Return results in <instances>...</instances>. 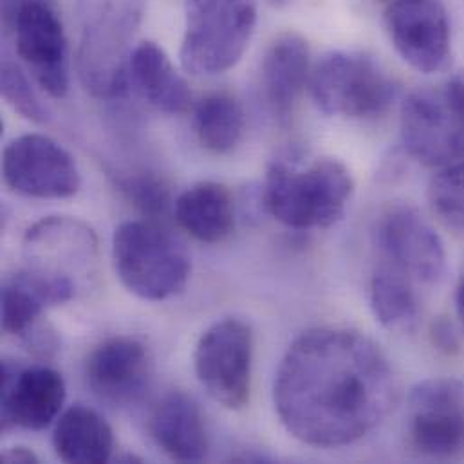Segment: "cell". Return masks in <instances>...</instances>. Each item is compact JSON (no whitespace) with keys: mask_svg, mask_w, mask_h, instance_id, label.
I'll return each instance as SVG.
<instances>
[{"mask_svg":"<svg viewBox=\"0 0 464 464\" xmlns=\"http://www.w3.org/2000/svg\"><path fill=\"white\" fill-rule=\"evenodd\" d=\"M98 255V240L85 223L53 216L34 223L24 237L25 267L72 280L91 271Z\"/></svg>","mask_w":464,"mask_h":464,"instance_id":"obj_16","label":"cell"},{"mask_svg":"<svg viewBox=\"0 0 464 464\" xmlns=\"http://www.w3.org/2000/svg\"><path fill=\"white\" fill-rule=\"evenodd\" d=\"M150 434L174 461L199 463L208 454V436L198 403L183 394H167L150 416Z\"/></svg>","mask_w":464,"mask_h":464,"instance_id":"obj_18","label":"cell"},{"mask_svg":"<svg viewBox=\"0 0 464 464\" xmlns=\"http://www.w3.org/2000/svg\"><path fill=\"white\" fill-rule=\"evenodd\" d=\"M2 430H44L60 414L65 401L62 374L47 365L24 367L2 363Z\"/></svg>","mask_w":464,"mask_h":464,"instance_id":"obj_15","label":"cell"},{"mask_svg":"<svg viewBox=\"0 0 464 464\" xmlns=\"http://www.w3.org/2000/svg\"><path fill=\"white\" fill-rule=\"evenodd\" d=\"M311 78V53L296 33L276 36L262 60V91L271 114L285 123Z\"/></svg>","mask_w":464,"mask_h":464,"instance_id":"obj_17","label":"cell"},{"mask_svg":"<svg viewBox=\"0 0 464 464\" xmlns=\"http://www.w3.org/2000/svg\"><path fill=\"white\" fill-rule=\"evenodd\" d=\"M2 25L38 87L63 98L71 85L69 42L54 0H2Z\"/></svg>","mask_w":464,"mask_h":464,"instance_id":"obj_8","label":"cell"},{"mask_svg":"<svg viewBox=\"0 0 464 464\" xmlns=\"http://www.w3.org/2000/svg\"><path fill=\"white\" fill-rule=\"evenodd\" d=\"M4 463H38V458L25 447H14L2 456Z\"/></svg>","mask_w":464,"mask_h":464,"instance_id":"obj_29","label":"cell"},{"mask_svg":"<svg viewBox=\"0 0 464 464\" xmlns=\"http://www.w3.org/2000/svg\"><path fill=\"white\" fill-rule=\"evenodd\" d=\"M429 201L438 219L464 237V158L441 167L432 178Z\"/></svg>","mask_w":464,"mask_h":464,"instance_id":"obj_24","label":"cell"},{"mask_svg":"<svg viewBox=\"0 0 464 464\" xmlns=\"http://www.w3.org/2000/svg\"><path fill=\"white\" fill-rule=\"evenodd\" d=\"M354 181L333 158L302 161L280 156L271 161L262 187L266 210L293 230H322L338 223L353 198Z\"/></svg>","mask_w":464,"mask_h":464,"instance_id":"obj_2","label":"cell"},{"mask_svg":"<svg viewBox=\"0 0 464 464\" xmlns=\"http://www.w3.org/2000/svg\"><path fill=\"white\" fill-rule=\"evenodd\" d=\"M147 0H83L78 76L96 98L114 100L127 92L134 33Z\"/></svg>","mask_w":464,"mask_h":464,"instance_id":"obj_3","label":"cell"},{"mask_svg":"<svg viewBox=\"0 0 464 464\" xmlns=\"http://www.w3.org/2000/svg\"><path fill=\"white\" fill-rule=\"evenodd\" d=\"M130 83L158 111L183 114L190 109L192 92L170 56L156 42H141L132 49Z\"/></svg>","mask_w":464,"mask_h":464,"instance_id":"obj_19","label":"cell"},{"mask_svg":"<svg viewBox=\"0 0 464 464\" xmlns=\"http://www.w3.org/2000/svg\"><path fill=\"white\" fill-rule=\"evenodd\" d=\"M255 0H187L179 60L196 76L223 74L244 56L255 27Z\"/></svg>","mask_w":464,"mask_h":464,"instance_id":"obj_6","label":"cell"},{"mask_svg":"<svg viewBox=\"0 0 464 464\" xmlns=\"http://www.w3.org/2000/svg\"><path fill=\"white\" fill-rule=\"evenodd\" d=\"M47 305L14 275L2 285V329L24 338L38 322Z\"/></svg>","mask_w":464,"mask_h":464,"instance_id":"obj_25","label":"cell"},{"mask_svg":"<svg viewBox=\"0 0 464 464\" xmlns=\"http://www.w3.org/2000/svg\"><path fill=\"white\" fill-rule=\"evenodd\" d=\"M174 216L194 238L208 244L221 242L235 227L232 194L221 183H198L174 201Z\"/></svg>","mask_w":464,"mask_h":464,"instance_id":"obj_20","label":"cell"},{"mask_svg":"<svg viewBox=\"0 0 464 464\" xmlns=\"http://www.w3.org/2000/svg\"><path fill=\"white\" fill-rule=\"evenodd\" d=\"M196 374L208 396L238 411L249 400L253 333L238 318H225L205 331L194 353Z\"/></svg>","mask_w":464,"mask_h":464,"instance_id":"obj_10","label":"cell"},{"mask_svg":"<svg viewBox=\"0 0 464 464\" xmlns=\"http://www.w3.org/2000/svg\"><path fill=\"white\" fill-rule=\"evenodd\" d=\"M53 447L65 463H107L114 449L111 425L92 409L74 405L54 425Z\"/></svg>","mask_w":464,"mask_h":464,"instance_id":"obj_21","label":"cell"},{"mask_svg":"<svg viewBox=\"0 0 464 464\" xmlns=\"http://www.w3.org/2000/svg\"><path fill=\"white\" fill-rule=\"evenodd\" d=\"M309 87L324 114L345 120H376L400 96L396 80L362 51L325 53L311 71Z\"/></svg>","mask_w":464,"mask_h":464,"instance_id":"obj_5","label":"cell"},{"mask_svg":"<svg viewBox=\"0 0 464 464\" xmlns=\"http://www.w3.org/2000/svg\"><path fill=\"white\" fill-rule=\"evenodd\" d=\"M432 340L434 343L441 349V351H456L459 342H458V336L454 333V327L447 322V320H440L434 324L432 327Z\"/></svg>","mask_w":464,"mask_h":464,"instance_id":"obj_28","label":"cell"},{"mask_svg":"<svg viewBox=\"0 0 464 464\" xmlns=\"http://www.w3.org/2000/svg\"><path fill=\"white\" fill-rule=\"evenodd\" d=\"M2 176L7 188L33 199H67L82 185L74 158L44 134H24L7 145Z\"/></svg>","mask_w":464,"mask_h":464,"instance_id":"obj_12","label":"cell"},{"mask_svg":"<svg viewBox=\"0 0 464 464\" xmlns=\"http://www.w3.org/2000/svg\"><path fill=\"white\" fill-rule=\"evenodd\" d=\"M194 129L208 152L230 154L244 136V109L227 92L208 94L194 109Z\"/></svg>","mask_w":464,"mask_h":464,"instance_id":"obj_23","label":"cell"},{"mask_svg":"<svg viewBox=\"0 0 464 464\" xmlns=\"http://www.w3.org/2000/svg\"><path fill=\"white\" fill-rule=\"evenodd\" d=\"M378 260L409 276L420 289L438 287L449 273L445 242L412 207H392L374 228Z\"/></svg>","mask_w":464,"mask_h":464,"instance_id":"obj_9","label":"cell"},{"mask_svg":"<svg viewBox=\"0 0 464 464\" xmlns=\"http://www.w3.org/2000/svg\"><path fill=\"white\" fill-rule=\"evenodd\" d=\"M91 392L114 409L141 401L152 380V358L136 338L114 336L92 349L85 363Z\"/></svg>","mask_w":464,"mask_h":464,"instance_id":"obj_14","label":"cell"},{"mask_svg":"<svg viewBox=\"0 0 464 464\" xmlns=\"http://www.w3.org/2000/svg\"><path fill=\"white\" fill-rule=\"evenodd\" d=\"M112 260L121 284L138 298L167 300L185 289L190 255L156 221H127L112 237Z\"/></svg>","mask_w":464,"mask_h":464,"instance_id":"obj_4","label":"cell"},{"mask_svg":"<svg viewBox=\"0 0 464 464\" xmlns=\"http://www.w3.org/2000/svg\"><path fill=\"white\" fill-rule=\"evenodd\" d=\"M409 440L418 454L452 459L464 452V382L430 378L409 396Z\"/></svg>","mask_w":464,"mask_h":464,"instance_id":"obj_11","label":"cell"},{"mask_svg":"<svg viewBox=\"0 0 464 464\" xmlns=\"http://www.w3.org/2000/svg\"><path fill=\"white\" fill-rule=\"evenodd\" d=\"M284 429L316 449H340L371 434L394 409L398 382L383 351L345 327H318L285 351L273 387Z\"/></svg>","mask_w":464,"mask_h":464,"instance_id":"obj_1","label":"cell"},{"mask_svg":"<svg viewBox=\"0 0 464 464\" xmlns=\"http://www.w3.org/2000/svg\"><path fill=\"white\" fill-rule=\"evenodd\" d=\"M20 63L4 56L2 60V96L7 105L18 112L22 118L33 123H45L49 120V112L45 105L40 102L29 76Z\"/></svg>","mask_w":464,"mask_h":464,"instance_id":"obj_26","label":"cell"},{"mask_svg":"<svg viewBox=\"0 0 464 464\" xmlns=\"http://www.w3.org/2000/svg\"><path fill=\"white\" fill-rule=\"evenodd\" d=\"M456 311H458V318H459L464 331V273L463 276L459 278V284L456 289Z\"/></svg>","mask_w":464,"mask_h":464,"instance_id":"obj_30","label":"cell"},{"mask_svg":"<svg viewBox=\"0 0 464 464\" xmlns=\"http://www.w3.org/2000/svg\"><path fill=\"white\" fill-rule=\"evenodd\" d=\"M385 29L394 49L416 71L443 72L452 63V31L445 0H391Z\"/></svg>","mask_w":464,"mask_h":464,"instance_id":"obj_13","label":"cell"},{"mask_svg":"<svg viewBox=\"0 0 464 464\" xmlns=\"http://www.w3.org/2000/svg\"><path fill=\"white\" fill-rule=\"evenodd\" d=\"M371 307L376 320L391 331H411L420 320V287L403 273L378 262L371 276Z\"/></svg>","mask_w":464,"mask_h":464,"instance_id":"obj_22","label":"cell"},{"mask_svg":"<svg viewBox=\"0 0 464 464\" xmlns=\"http://www.w3.org/2000/svg\"><path fill=\"white\" fill-rule=\"evenodd\" d=\"M405 152L427 167L464 158V69L440 87L418 89L401 105Z\"/></svg>","mask_w":464,"mask_h":464,"instance_id":"obj_7","label":"cell"},{"mask_svg":"<svg viewBox=\"0 0 464 464\" xmlns=\"http://www.w3.org/2000/svg\"><path fill=\"white\" fill-rule=\"evenodd\" d=\"M120 190L145 218H149V221L158 223V219L169 214L172 205L169 187L160 178L150 174L120 179Z\"/></svg>","mask_w":464,"mask_h":464,"instance_id":"obj_27","label":"cell"}]
</instances>
